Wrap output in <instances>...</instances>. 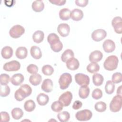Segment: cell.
Masks as SVG:
<instances>
[{
    "label": "cell",
    "mask_w": 122,
    "mask_h": 122,
    "mask_svg": "<svg viewBox=\"0 0 122 122\" xmlns=\"http://www.w3.org/2000/svg\"><path fill=\"white\" fill-rule=\"evenodd\" d=\"M32 92L31 88L27 84L20 86L14 93V97L18 101H22L26 97L29 96Z\"/></svg>",
    "instance_id": "obj_1"
},
{
    "label": "cell",
    "mask_w": 122,
    "mask_h": 122,
    "mask_svg": "<svg viewBox=\"0 0 122 122\" xmlns=\"http://www.w3.org/2000/svg\"><path fill=\"white\" fill-rule=\"evenodd\" d=\"M119 62L118 57L115 55H111L108 56L103 63V67L106 70L112 71L115 70Z\"/></svg>",
    "instance_id": "obj_2"
},
{
    "label": "cell",
    "mask_w": 122,
    "mask_h": 122,
    "mask_svg": "<svg viewBox=\"0 0 122 122\" xmlns=\"http://www.w3.org/2000/svg\"><path fill=\"white\" fill-rule=\"evenodd\" d=\"M122 100L121 95L117 94L113 97L110 103V109L111 112H116L120 111L122 108Z\"/></svg>",
    "instance_id": "obj_3"
},
{
    "label": "cell",
    "mask_w": 122,
    "mask_h": 122,
    "mask_svg": "<svg viewBox=\"0 0 122 122\" xmlns=\"http://www.w3.org/2000/svg\"><path fill=\"white\" fill-rule=\"evenodd\" d=\"M71 82V75L68 73H64L61 74L59 80V83L60 88L62 90L67 89Z\"/></svg>",
    "instance_id": "obj_4"
},
{
    "label": "cell",
    "mask_w": 122,
    "mask_h": 122,
    "mask_svg": "<svg viewBox=\"0 0 122 122\" xmlns=\"http://www.w3.org/2000/svg\"><path fill=\"white\" fill-rule=\"evenodd\" d=\"M92 116V113L88 109H84L78 111L75 114L76 119L79 121H87L90 120Z\"/></svg>",
    "instance_id": "obj_5"
},
{
    "label": "cell",
    "mask_w": 122,
    "mask_h": 122,
    "mask_svg": "<svg viewBox=\"0 0 122 122\" xmlns=\"http://www.w3.org/2000/svg\"><path fill=\"white\" fill-rule=\"evenodd\" d=\"M25 32V29L23 27L20 25H16L11 28L9 31L10 36L14 39L20 37Z\"/></svg>",
    "instance_id": "obj_6"
},
{
    "label": "cell",
    "mask_w": 122,
    "mask_h": 122,
    "mask_svg": "<svg viewBox=\"0 0 122 122\" xmlns=\"http://www.w3.org/2000/svg\"><path fill=\"white\" fill-rule=\"evenodd\" d=\"M76 82L79 85L88 86L90 83V78L86 74L79 73L75 75Z\"/></svg>",
    "instance_id": "obj_7"
},
{
    "label": "cell",
    "mask_w": 122,
    "mask_h": 122,
    "mask_svg": "<svg viewBox=\"0 0 122 122\" xmlns=\"http://www.w3.org/2000/svg\"><path fill=\"white\" fill-rule=\"evenodd\" d=\"M20 67V63L16 60L5 63L3 67L4 70L8 71H18Z\"/></svg>",
    "instance_id": "obj_8"
},
{
    "label": "cell",
    "mask_w": 122,
    "mask_h": 122,
    "mask_svg": "<svg viewBox=\"0 0 122 122\" xmlns=\"http://www.w3.org/2000/svg\"><path fill=\"white\" fill-rule=\"evenodd\" d=\"M72 99V94L69 91L63 93L59 98V101L64 106H69Z\"/></svg>",
    "instance_id": "obj_9"
},
{
    "label": "cell",
    "mask_w": 122,
    "mask_h": 122,
    "mask_svg": "<svg viewBox=\"0 0 122 122\" xmlns=\"http://www.w3.org/2000/svg\"><path fill=\"white\" fill-rule=\"evenodd\" d=\"M107 35L106 31L103 29H97L92 34V38L95 41H100L104 39Z\"/></svg>",
    "instance_id": "obj_10"
},
{
    "label": "cell",
    "mask_w": 122,
    "mask_h": 122,
    "mask_svg": "<svg viewBox=\"0 0 122 122\" xmlns=\"http://www.w3.org/2000/svg\"><path fill=\"white\" fill-rule=\"evenodd\" d=\"M112 24L116 33L118 34L122 33V19L121 17L114 18L112 20Z\"/></svg>",
    "instance_id": "obj_11"
},
{
    "label": "cell",
    "mask_w": 122,
    "mask_h": 122,
    "mask_svg": "<svg viewBox=\"0 0 122 122\" xmlns=\"http://www.w3.org/2000/svg\"><path fill=\"white\" fill-rule=\"evenodd\" d=\"M57 30L61 37H65L69 35L70 31V28L68 24L61 23L58 25Z\"/></svg>",
    "instance_id": "obj_12"
},
{
    "label": "cell",
    "mask_w": 122,
    "mask_h": 122,
    "mask_svg": "<svg viewBox=\"0 0 122 122\" xmlns=\"http://www.w3.org/2000/svg\"><path fill=\"white\" fill-rule=\"evenodd\" d=\"M102 47L105 52L107 53L112 52L115 49V44L111 40H106L103 43Z\"/></svg>",
    "instance_id": "obj_13"
},
{
    "label": "cell",
    "mask_w": 122,
    "mask_h": 122,
    "mask_svg": "<svg viewBox=\"0 0 122 122\" xmlns=\"http://www.w3.org/2000/svg\"><path fill=\"white\" fill-rule=\"evenodd\" d=\"M103 54L100 51L96 50L92 52L89 55V61L91 62L97 63L102 58Z\"/></svg>",
    "instance_id": "obj_14"
},
{
    "label": "cell",
    "mask_w": 122,
    "mask_h": 122,
    "mask_svg": "<svg viewBox=\"0 0 122 122\" xmlns=\"http://www.w3.org/2000/svg\"><path fill=\"white\" fill-rule=\"evenodd\" d=\"M66 62L67 68L70 70L74 71L78 69L79 67V61L75 58H72L69 59Z\"/></svg>",
    "instance_id": "obj_15"
},
{
    "label": "cell",
    "mask_w": 122,
    "mask_h": 122,
    "mask_svg": "<svg viewBox=\"0 0 122 122\" xmlns=\"http://www.w3.org/2000/svg\"><path fill=\"white\" fill-rule=\"evenodd\" d=\"M53 82L50 79H45L41 84V89L46 92H50L53 90Z\"/></svg>",
    "instance_id": "obj_16"
},
{
    "label": "cell",
    "mask_w": 122,
    "mask_h": 122,
    "mask_svg": "<svg viewBox=\"0 0 122 122\" xmlns=\"http://www.w3.org/2000/svg\"><path fill=\"white\" fill-rule=\"evenodd\" d=\"M24 78L23 75L21 73H17L14 74L10 78L11 83L15 86L20 85L24 81Z\"/></svg>",
    "instance_id": "obj_17"
},
{
    "label": "cell",
    "mask_w": 122,
    "mask_h": 122,
    "mask_svg": "<svg viewBox=\"0 0 122 122\" xmlns=\"http://www.w3.org/2000/svg\"><path fill=\"white\" fill-rule=\"evenodd\" d=\"M83 17V11L79 9H75L71 11V19L75 21L81 20Z\"/></svg>",
    "instance_id": "obj_18"
},
{
    "label": "cell",
    "mask_w": 122,
    "mask_h": 122,
    "mask_svg": "<svg viewBox=\"0 0 122 122\" xmlns=\"http://www.w3.org/2000/svg\"><path fill=\"white\" fill-rule=\"evenodd\" d=\"M28 51L25 47H18L15 52L16 56L20 59H24L27 57Z\"/></svg>",
    "instance_id": "obj_19"
},
{
    "label": "cell",
    "mask_w": 122,
    "mask_h": 122,
    "mask_svg": "<svg viewBox=\"0 0 122 122\" xmlns=\"http://www.w3.org/2000/svg\"><path fill=\"white\" fill-rule=\"evenodd\" d=\"M1 54L4 59H9L13 55V50L12 48L10 46H5L2 49Z\"/></svg>",
    "instance_id": "obj_20"
},
{
    "label": "cell",
    "mask_w": 122,
    "mask_h": 122,
    "mask_svg": "<svg viewBox=\"0 0 122 122\" xmlns=\"http://www.w3.org/2000/svg\"><path fill=\"white\" fill-rule=\"evenodd\" d=\"M30 53L31 56L35 59H40L42 56V53L41 49L37 46H33L30 50Z\"/></svg>",
    "instance_id": "obj_21"
},
{
    "label": "cell",
    "mask_w": 122,
    "mask_h": 122,
    "mask_svg": "<svg viewBox=\"0 0 122 122\" xmlns=\"http://www.w3.org/2000/svg\"><path fill=\"white\" fill-rule=\"evenodd\" d=\"M37 102L38 104L41 106H44L48 103L49 101V96L43 93H40L37 97Z\"/></svg>",
    "instance_id": "obj_22"
},
{
    "label": "cell",
    "mask_w": 122,
    "mask_h": 122,
    "mask_svg": "<svg viewBox=\"0 0 122 122\" xmlns=\"http://www.w3.org/2000/svg\"><path fill=\"white\" fill-rule=\"evenodd\" d=\"M32 8L36 12H41L44 8V4L42 0H35L32 4Z\"/></svg>",
    "instance_id": "obj_23"
},
{
    "label": "cell",
    "mask_w": 122,
    "mask_h": 122,
    "mask_svg": "<svg viewBox=\"0 0 122 122\" xmlns=\"http://www.w3.org/2000/svg\"><path fill=\"white\" fill-rule=\"evenodd\" d=\"M71 15V11L67 8L61 9L59 11L60 18L63 20H67L70 19Z\"/></svg>",
    "instance_id": "obj_24"
},
{
    "label": "cell",
    "mask_w": 122,
    "mask_h": 122,
    "mask_svg": "<svg viewBox=\"0 0 122 122\" xmlns=\"http://www.w3.org/2000/svg\"><path fill=\"white\" fill-rule=\"evenodd\" d=\"M44 34L42 31L37 30L32 35V39L35 43H40L42 42L44 39Z\"/></svg>",
    "instance_id": "obj_25"
},
{
    "label": "cell",
    "mask_w": 122,
    "mask_h": 122,
    "mask_svg": "<svg viewBox=\"0 0 122 122\" xmlns=\"http://www.w3.org/2000/svg\"><path fill=\"white\" fill-rule=\"evenodd\" d=\"M42 80L41 76L39 74H34L31 75L29 78L30 82L34 86H37L40 84Z\"/></svg>",
    "instance_id": "obj_26"
},
{
    "label": "cell",
    "mask_w": 122,
    "mask_h": 122,
    "mask_svg": "<svg viewBox=\"0 0 122 122\" xmlns=\"http://www.w3.org/2000/svg\"><path fill=\"white\" fill-rule=\"evenodd\" d=\"M90 93V88L88 86H81L79 90V95L81 99L87 98Z\"/></svg>",
    "instance_id": "obj_27"
},
{
    "label": "cell",
    "mask_w": 122,
    "mask_h": 122,
    "mask_svg": "<svg viewBox=\"0 0 122 122\" xmlns=\"http://www.w3.org/2000/svg\"><path fill=\"white\" fill-rule=\"evenodd\" d=\"M74 54L73 51L71 49H67L65 50L62 54L61 59L63 62H66L69 59L74 58Z\"/></svg>",
    "instance_id": "obj_28"
},
{
    "label": "cell",
    "mask_w": 122,
    "mask_h": 122,
    "mask_svg": "<svg viewBox=\"0 0 122 122\" xmlns=\"http://www.w3.org/2000/svg\"><path fill=\"white\" fill-rule=\"evenodd\" d=\"M104 78L103 76L99 73H95L92 76V81L95 86H101L102 84Z\"/></svg>",
    "instance_id": "obj_29"
},
{
    "label": "cell",
    "mask_w": 122,
    "mask_h": 122,
    "mask_svg": "<svg viewBox=\"0 0 122 122\" xmlns=\"http://www.w3.org/2000/svg\"><path fill=\"white\" fill-rule=\"evenodd\" d=\"M11 114L14 119L19 120L23 116V112L20 108H14L12 110Z\"/></svg>",
    "instance_id": "obj_30"
},
{
    "label": "cell",
    "mask_w": 122,
    "mask_h": 122,
    "mask_svg": "<svg viewBox=\"0 0 122 122\" xmlns=\"http://www.w3.org/2000/svg\"><path fill=\"white\" fill-rule=\"evenodd\" d=\"M36 104L33 100H29L26 101L24 104L25 110L28 112H32L35 108Z\"/></svg>",
    "instance_id": "obj_31"
},
{
    "label": "cell",
    "mask_w": 122,
    "mask_h": 122,
    "mask_svg": "<svg viewBox=\"0 0 122 122\" xmlns=\"http://www.w3.org/2000/svg\"><path fill=\"white\" fill-rule=\"evenodd\" d=\"M87 71L91 73H95L100 70L99 64L95 62H91L86 67Z\"/></svg>",
    "instance_id": "obj_32"
},
{
    "label": "cell",
    "mask_w": 122,
    "mask_h": 122,
    "mask_svg": "<svg viewBox=\"0 0 122 122\" xmlns=\"http://www.w3.org/2000/svg\"><path fill=\"white\" fill-rule=\"evenodd\" d=\"M47 41L48 43L50 44V46L55 44L60 41L59 36L54 33H50L48 36Z\"/></svg>",
    "instance_id": "obj_33"
},
{
    "label": "cell",
    "mask_w": 122,
    "mask_h": 122,
    "mask_svg": "<svg viewBox=\"0 0 122 122\" xmlns=\"http://www.w3.org/2000/svg\"><path fill=\"white\" fill-rule=\"evenodd\" d=\"M57 118L61 122H66L70 118V113L67 111H63L60 112L57 115Z\"/></svg>",
    "instance_id": "obj_34"
},
{
    "label": "cell",
    "mask_w": 122,
    "mask_h": 122,
    "mask_svg": "<svg viewBox=\"0 0 122 122\" xmlns=\"http://www.w3.org/2000/svg\"><path fill=\"white\" fill-rule=\"evenodd\" d=\"M115 90V85L111 81H108L105 86V92L108 94H112Z\"/></svg>",
    "instance_id": "obj_35"
},
{
    "label": "cell",
    "mask_w": 122,
    "mask_h": 122,
    "mask_svg": "<svg viewBox=\"0 0 122 122\" xmlns=\"http://www.w3.org/2000/svg\"><path fill=\"white\" fill-rule=\"evenodd\" d=\"M42 72L45 75L50 76L52 75L54 72V69L53 67L48 64L44 65L42 68Z\"/></svg>",
    "instance_id": "obj_36"
},
{
    "label": "cell",
    "mask_w": 122,
    "mask_h": 122,
    "mask_svg": "<svg viewBox=\"0 0 122 122\" xmlns=\"http://www.w3.org/2000/svg\"><path fill=\"white\" fill-rule=\"evenodd\" d=\"M63 105L59 101L54 102L51 105L52 110L55 112H61L63 109Z\"/></svg>",
    "instance_id": "obj_37"
},
{
    "label": "cell",
    "mask_w": 122,
    "mask_h": 122,
    "mask_svg": "<svg viewBox=\"0 0 122 122\" xmlns=\"http://www.w3.org/2000/svg\"><path fill=\"white\" fill-rule=\"evenodd\" d=\"M106 104L102 101L96 102L94 105L95 110L98 112H103L106 110Z\"/></svg>",
    "instance_id": "obj_38"
},
{
    "label": "cell",
    "mask_w": 122,
    "mask_h": 122,
    "mask_svg": "<svg viewBox=\"0 0 122 122\" xmlns=\"http://www.w3.org/2000/svg\"><path fill=\"white\" fill-rule=\"evenodd\" d=\"M10 93V88L7 85H0V95L1 97H6Z\"/></svg>",
    "instance_id": "obj_39"
},
{
    "label": "cell",
    "mask_w": 122,
    "mask_h": 122,
    "mask_svg": "<svg viewBox=\"0 0 122 122\" xmlns=\"http://www.w3.org/2000/svg\"><path fill=\"white\" fill-rule=\"evenodd\" d=\"M112 82L114 83H118L122 81V75L120 72H115L113 74L112 78Z\"/></svg>",
    "instance_id": "obj_40"
},
{
    "label": "cell",
    "mask_w": 122,
    "mask_h": 122,
    "mask_svg": "<svg viewBox=\"0 0 122 122\" xmlns=\"http://www.w3.org/2000/svg\"><path fill=\"white\" fill-rule=\"evenodd\" d=\"M0 85H6L8 84L10 81V76L5 73H3L0 74Z\"/></svg>",
    "instance_id": "obj_41"
},
{
    "label": "cell",
    "mask_w": 122,
    "mask_h": 122,
    "mask_svg": "<svg viewBox=\"0 0 122 122\" xmlns=\"http://www.w3.org/2000/svg\"><path fill=\"white\" fill-rule=\"evenodd\" d=\"M92 97L95 100H99L102 97V92L100 89L96 88L94 89L92 94Z\"/></svg>",
    "instance_id": "obj_42"
},
{
    "label": "cell",
    "mask_w": 122,
    "mask_h": 122,
    "mask_svg": "<svg viewBox=\"0 0 122 122\" xmlns=\"http://www.w3.org/2000/svg\"><path fill=\"white\" fill-rule=\"evenodd\" d=\"M50 46L53 51L58 52L62 50L63 48V44L61 41H59L56 44H53L52 45H51Z\"/></svg>",
    "instance_id": "obj_43"
},
{
    "label": "cell",
    "mask_w": 122,
    "mask_h": 122,
    "mask_svg": "<svg viewBox=\"0 0 122 122\" xmlns=\"http://www.w3.org/2000/svg\"><path fill=\"white\" fill-rule=\"evenodd\" d=\"M28 72L30 74H36L38 71V68L37 65L34 64H30L27 67Z\"/></svg>",
    "instance_id": "obj_44"
},
{
    "label": "cell",
    "mask_w": 122,
    "mask_h": 122,
    "mask_svg": "<svg viewBox=\"0 0 122 122\" xmlns=\"http://www.w3.org/2000/svg\"><path fill=\"white\" fill-rule=\"evenodd\" d=\"M1 116V122H9L10 117L9 113L6 112H0Z\"/></svg>",
    "instance_id": "obj_45"
},
{
    "label": "cell",
    "mask_w": 122,
    "mask_h": 122,
    "mask_svg": "<svg viewBox=\"0 0 122 122\" xmlns=\"http://www.w3.org/2000/svg\"><path fill=\"white\" fill-rule=\"evenodd\" d=\"M88 0H76L75 1L76 5L81 7H85L88 4Z\"/></svg>",
    "instance_id": "obj_46"
},
{
    "label": "cell",
    "mask_w": 122,
    "mask_h": 122,
    "mask_svg": "<svg viewBox=\"0 0 122 122\" xmlns=\"http://www.w3.org/2000/svg\"><path fill=\"white\" fill-rule=\"evenodd\" d=\"M49 2L53 4L56 5L58 6L63 5L66 2V0H49Z\"/></svg>",
    "instance_id": "obj_47"
},
{
    "label": "cell",
    "mask_w": 122,
    "mask_h": 122,
    "mask_svg": "<svg viewBox=\"0 0 122 122\" xmlns=\"http://www.w3.org/2000/svg\"><path fill=\"white\" fill-rule=\"evenodd\" d=\"M82 102L79 100H77L73 102L72 105V108L74 110H78L82 107Z\"/></svg>",
    "instance_id": "obj_48"
},
{
    "label": "cell",
    "mask_w": 122,
    "mask_h": 122,
    "mask_svg": "<svg viewBox=\"0 0 122 122\" xmlns=\"http://www.w3.org/2000/svg\"><path fill=\"white\" fill-rule=\"evenodd\" d=\"M122 92V86H120L117 89V94L121 95V94H122V92Z\"/></svg>",
    "instance_id": "obj_49"
}]
</instances>
